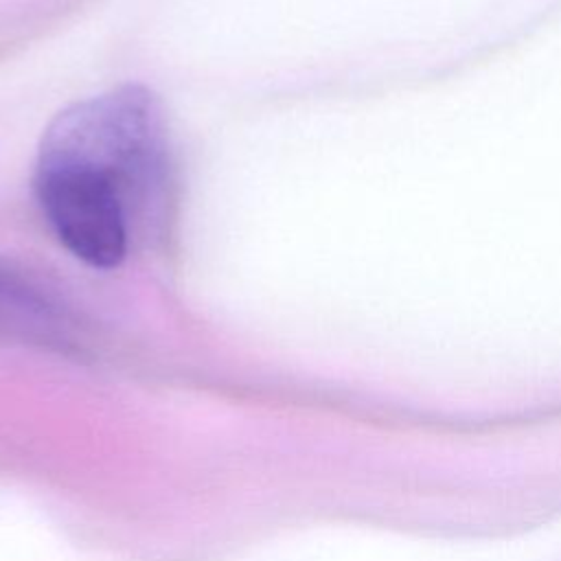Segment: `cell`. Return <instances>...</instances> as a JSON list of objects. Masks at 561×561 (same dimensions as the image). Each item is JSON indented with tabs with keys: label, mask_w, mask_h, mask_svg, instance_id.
I'll list each match as a JSON object with an SVG mask.
<instances>
[{
	"label": "cell",
	"mask_w": 561,
	"mask_h": 561,
	"mask_svg": "<svg viewBox=\"0 0 561 561\" xmlns=\"http://www.w3.org/2000/svg\"><path fill=\"white\" fill-rule=\"evenodd\" d=\"M37 169H77L140 197L164 169V118L145 85H123L59 112L46 127Z\"/></svg>",
	"instance_id": "1"
},
{
	"label": "cell",
	"mask_w": 561,
	"mask_h": 561,
	"mask_svg": "<svg viewBox=\"0 0 561 561\" xmlns=\"http://www.w3.org/2000/svg\"><path fill=\"white\" fill-rule=\"evenodd\" d=\"M39 204L59 241L92 267H116L127 254V202L101 175L77 169H37Z\"/></svg>",
	"instance_id": "2"
},
{
	"label": "cell",
	"mask_w": 561,
	"mask_h": 561,
	"mask_svg": "<svg viewBox=\"0 0 561 561\" xmlns=\"http://www.w3.org/2000/svg\"><path fill=\"white\" fill-rule=\"evenodd\" d=\"M4 311L13 316L26 313L31 318L48 316V309L42 302V298L31 287H26L15 274L0 267V318Z\"/></svg>",
	"instance_id": "3"
}]
</instances>
